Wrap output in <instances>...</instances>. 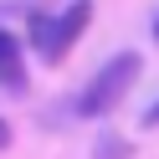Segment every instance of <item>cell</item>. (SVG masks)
Listing matches in <instances>:
<instances>
[{"mask_svg": "<svg viewBox=\"0 0 159 159\" xmlns=\"http://www.w3.org/2000/svg\"><path fill=\"white\" fill-rule=\"evenodd\" d=\"M144 123H149V128H159V103H149V113H144Z\"/></svg>", "mask_w": 159, "mask_h": 159, "instance_id": "5", "label": "cell"}, {"mask_svg": "<svg viewBox=\"0 0 159 159\" xmlns=\"http://www.w3.org/2000/svg\"><path fill=\"white\" fill-rule=\"evenodd\" d=\"M87 21H93V5L87 0H72L62 16H46V11H31V21H26V36H31V52L41 57L46 67L67 62V52L77 46V36L87 31Z\"/></svg>", "mask_w": 159, "mask_h": 159, "instance_id": "1", "label": "cell"}, {"mask_svg": "<svg viewBox=\"0 0 159 159\" xmlns=\"http://www.w3.org/2000/svg\"><path fill=\"white\" fill-rule=\"evenodd\" d=\"M139 72H144V57H139V52L108 57V62L93 72V82L77 93V113H82V118H108V113L128 98V87L139 82Z\"/></svg>", "mask_w": 159, "mask_h": 159, "instance_id": "2", "label": "cell"}, {"mask_svg": "<svg viewBox=\"0 0 159 159\" xmlns=\"http://www.w3.org/2000/svg\"><path fill=\"white\" fill-rule=\"evenodd\" d=\"M154 41H159V16H154Z\"/></svg>", "mask_w": 159, "mask_h": 159, "instance_id": "7", "label": "cell"}, {"mask_svg": "<svg viewBox=\"0 0 159 159\" xmlns=\"http://www.w3.org/2000/svg\"><path fill=\"white\" fill-rule=\"evenodd\" d=\"M0 149H11V123L0 118Z\"/></svg>", "mask_w": 159, "mask_h": 159, "instance_id": "6", "label": "cell"}, {"mask_svg": "<svg viewBox=\"0 0 159 159\" xmlns=\"http://www.w3.org/2000/svg\"><path fill=\"white\" fill-rule=\"evenodd\" d=\"M26 87H31V77H26V46H21L16 31L0 26V93L26 98Z\"/></svg>", "mask_w": 159, "mask_h": 159, "instance_id": "3", "label": "cell"}, {"mask_svg": "<svg viewBox=\"0 0 159 159\" xmlns=\"http://www.w3.org/2000/svg\"><path fill=\"white\" fill-rule=\"evenodd\" d=\"M128 154H134V149H128L118 134H103V139H98V159H128Z\"/></svg>", "mask_w": 159, "mask_h": 159, "instance_id": "4", "label": "cell"}]
</instances>
